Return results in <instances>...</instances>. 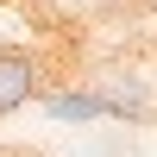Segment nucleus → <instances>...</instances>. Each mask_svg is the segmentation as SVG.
Returning <instances> with one entry per match:
<instances>
[{"mask_svg": "<svg viewBox=\"0 0 157 157\" xmlns=\"http://www.w3.org/2000/svg\"><path fill=\"white\" fill-rule=\"evenodd\" d=\"M32 101V57L25 50H0V113Z\"/></svg>", "mask_w": 157, "mask_h": 157, "instance_id": "1", "label": "nucleus"}]
</instances>
